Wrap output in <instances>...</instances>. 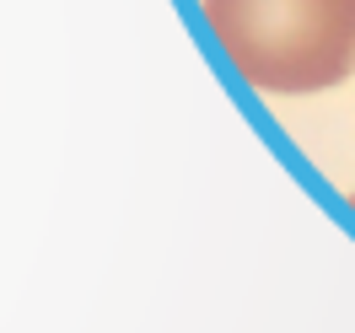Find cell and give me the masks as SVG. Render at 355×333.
Instances as JSON below:
<instances>
[{
    "instance_id": "1",
    "label": "cell",
    "mask_w": 355,
    "mask_h": 333,
    "mask_svg": "<svg viewBox=\"0 0 355 333\" xmlns=\"http://www.w3.org/2000/svg\"><path fill=\"white\" fill-rule=\"evenodd\" d=\"M200 11L253 91L307 97L355 70V0H200Z\"/></svg>"
},
{
    "instance_id": "2",
    "label": "cell",
    "mask_w": 355,
    "mask_h": 333,
    "mask_svg": "<svg viewBox=\"0 0 355 333\" xmlns=\"http://www.w3.org/2000/svg\"><path fill=\"white\" fill-rule=\"evenodd\" d=\"M350 210H355V194H350Z\"/></svg>"
}]
</instances>
